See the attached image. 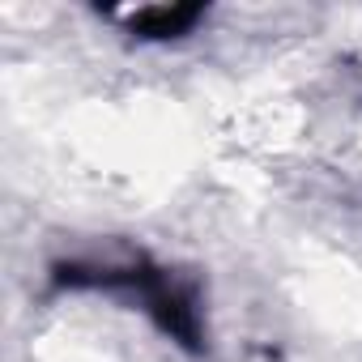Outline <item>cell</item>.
<instances>
[{
	"label": "cell",
	"instance_id": "6da1fadb",
	"mask_svg": "<svg viewBox=\"0 0 362 362\" xmlns=\"http://www.w3.org/2000/svg\"><path fill=\"white\" fill-rule=\"evenodd\" d=\"M197 18H201L197 9H141L132 18V26L141 35H179L184 26H192Z\"/></svg>",
	"mask_w": 362,
	"mask_h": 362
}]
</instances>
